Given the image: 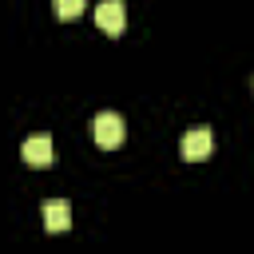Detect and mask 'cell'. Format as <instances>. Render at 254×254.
<instances>
[{
	"instance_id": "5b68a950",
	"label": "cell",
	"mask_w": 254,
	"mask_h": 254,
	"mask_svg": "<svg viewBox=\"0 0 254 254\" xmlns=\"http://www.w3.org/2000/svg\"><path fill=\"white\" fill-rule=\"evenodd\" d=\"M20 155H24L28 167H48L52 163V135H28Z\"/></svg>"
},
{
	"instance_id": "7a4b0ae2",
	"label": "cell",
	"mask_w": 254,
	"mask_h": 254,
	"mask_svg": "<svg viewBox=\"0 0 254 254\" xmlns=\"http://www.w3.org/2000/svg\"><path fill=\"white\" fill-rule=\"evenodd\" d=\"M210 147H214L210 127H190V131L183 135V143H179V155H183L187 163H202V159L210 155Z\"/></svg>"
},
{
	"instance_id": "3957f363",
	"label": "cell",
	"mask_w": 254,
	"mask_h": 254,
	"mask_svg": "<svg viewBox=\"0 0 254 254\" xmlns=\"http://www.w3.org/2000/svg\"><path fill=\"white\" fill-rule=\"evenodd\" d=\"M95 24H99V32L119 36V32L127 28V8H123V0H99V4H95Z\"/></svg>"
},
{
	"instance_id": "277c9868",
	"label": "cell",
	"mask_w": 254,
	"mask_h": 254,
	"mask_svg": "<svg viewBox=\"0 0 254 254\" xmlns=\"http://www.w3.org/2000/svg\"><path fill=\"white\" fill-rule=\"evenodd\" d=\"M44 230L48 234L71 230V206H67V198H48L44 202Z\"/></svg>"
},
{
	"instance_id": "6da1fadb",
	"label": "cell",
	"mask_w": 254,
	"mask_h": 254,
	"mask_svg": "<svg viewBox=\"0 0 254 254\" xmlns=\"http://www.w3.org/2000/svg\"><path fill=\"white\" fill-rule=\"evenodd\" d=\"M91 139H95V147L115 151V147L127 139V127H123V119H119L115 111H99V115L91 119Z\"/></svg>"
},
{
	"instance_id": "8992f818",
	"label": "cell",
	"mask_w": 254,
	"mask_h": 254,
	"mask_svg": "<svg viewBox=\"0 0 254 254\" xmlns=\"http://www.w3.org/2000/svg\"><path fill=\"white\" fill-rule=\"evenodd\" d=\"M52 8H56L60 20H75L83 12V0H52Z\"/></svg>"
},
{
	"instance_id": "52a82bcc",
	"label": "cell",
	"mask_w": 254,
	"mask_h": 254,
	"mask_svg": "<svg viewBox=\"0 0 254 254\" xmlns=\"http://www.w3.org/2000/svg\"><path fill=\"white\" fill-rule=\"evenodd\" d=\"M250 91H254V79H250Z\"/></svg>"
}]
</instances>
